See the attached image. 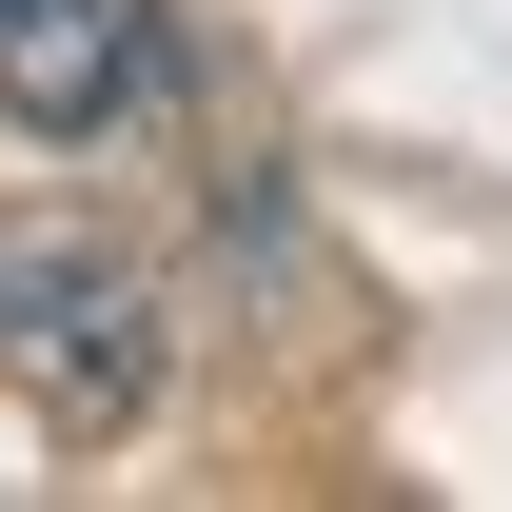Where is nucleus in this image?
<instances>
[{"label": "nucleus", "mask_w": 512, "mask_h": 512, "mask_svg": "<svg viewBox=\"0 0 512 512\" xmlns=\"http://www.w3.org/2000/svg\"><path fill=\"white\" fill-rule=\"evenodd\" d=\"M158 276H138L99 217H0V375L40 434H138L158 414Z\"/></svg>", "instance_id": "nucleus-1"}, {"label": "nucleus", "mask_w": 512, "mask_h": 512, "mask_svg": "<svg viewBox=\"0 0 512 512\" xmlns=\"http://www.w3.org/2000/svg\"><path fill=\"white\" fill-rule=\"evenodd\" d=\"M138 79H158V20H138V0H0V119L20 138L138 119Z\"/></svg>", "instance_id": "nucleus-2"}]
</instances>
